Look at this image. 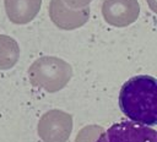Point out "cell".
I'll return each instance as SVG.
<instances>
[{
    "instance_id": "1",
    "label": "cell",
    "mask_w": 157,
    "mask_h": 142,
    "mask_svg": "<svg viewBox=\"0 0 157 142\" xmlns=\"http://www.w3.org/2000/svg\"><path fill=\"white\" fill-rule=\"evenodd\" d=\"M119 106L132 122L151 126L157 121V83L155 77L140 75L128 80L119 93Z\"/></svg>"
},
{
    "instance_id": "2",
    "label": "cell",
    "mask_w": 157,
    "mask_h": 142,
    "mask_svg": "<svg viewBox=\"0 0 157 142\" xmlns=\"http://www.w3.org/2000/svg\"><path fill=\"white\" fill-rule=\"evenodd\" d=\"M71 76V65L56 56H40L28 69L31 83L49 93L61 91L69 83Z\"/></svg>"
},
{
    "instance_id": "3",
    "label": "cell",
    "mask_w": 157,
    "mask_h": 142,
    "mask_svg": "<svg viewBox=\"0 0 157 142\" xmlns=\"http://www.w3.org/2000/svg\"><path fill=\"white\" fill-rule=\"evenodd\" d=\"M37 131L44 142H67L72 132V116L66 111L52 109L40 116Z\"/></svg>"
},
{
    "instance_id": "4",
    "label": "cell",
    "mask_w": 157,
    "mask_h": 142,
    "mask_svg": "<svg viewBox=\"0 0 157 142\" xmlns=\"http://www.w3.org/2000/svg\"><path fill=\"white\" fill-rule=\"evenodd\" d=\"M96 142H157V132L146 125L123 121L102 132Z\"/></svg>"
},
{
    "instance_id": "5",
    "label": "cell",
    "mask_w": 157,
    "mask_h": 142,
    "mask_svg": "<svg viewBox=\"0 0 157 142\" xmlns=\"http://www.w3.org/2000/svg\"><path fill=\"white\" fill-rule=\"evenodd\" d=\"M102 15L108 24L126 27L137 20L140 4L137 0H103Z\"/></svg>"
},
{
    "instance_id": "6",
    "label": "cell",
    "mask_w": 157,
    "mask_h": 142,
    "mask_svg": "<svg viewBox=\"0 0 157 142\" xmlns=\"http://www.w3.org/2000/svg\"><path fill=\"white\" fill-rule=\"evenodd\" d=\"M49 17L58 28L72 31L86 24L90 18V7L70 9L64 4L63 0H50Z\"/></svg>"
},
{
    "instance_id": "7",
    "label": "cell",
    "mask_w": 157,
    "mask_h": 142,
    "mask_svg": "<svg viewBox=\"0 0 157 142\" xmlns=\"http://www.w3.org/2000/svg\"><path fill=\"white\" fill-rule=\"evenodd\" d=\"M6 16L15 24H27L38 15L42 0H4Z\"/></svg>"
},
{
    "instance_id": "8",
    "label": "cell",
    "mask_w": 157,
    "mask_h": 142,
    "mask_svg": "<svg viewBox=\"0 0 157 142\" xmlns=\"http://www.w3.org/2000/svg\"><path fill=\"white\" fill-rule=\"evenodd\" d=\"M20 58V47L17 42L6 34H0V70L13 67Z\"/></svg>"
},
{
    "instance_id": "9",
    "label": "cell",
    "mask_w": 157,
    "mask_h": 142,
    "mask_svg": "<svg viewBox=\"0 0 157 142\" xmlns=\"http://www.w3.org/2000/svg\"><path fill=\"white\" fill-rule=\"evenodd\" d=\"M103 132V127L98 125H87L82 127L74 142H96L99 135Z\"/></svg>"
},
{
    "instance_id": "10",
    "label": "cell",
    "mask_w": 157,
    "mask_h": 142,
    "mask_svg": "<svg viewBox=\"0 0 157 142\" xmlns=\"http://www.w3.org/2000/svg\"><path fill=\"white\" fill-rule=\"evenodd\" d=\"M63 1L70 9H83L87 7L92 0H63Z\"/></svg>"
}]
</instances>
